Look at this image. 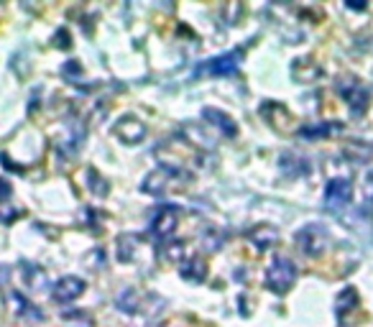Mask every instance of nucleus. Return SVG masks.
Returning <instances> with one entry per match:
<instances>
[{"instance_id": "25", "label": "nucleus", "mask_w": 373, "mask_h": 327, "mask_svg": "<svg viewBox=\"0 0 373 327\" xmlns=\"http://www.w3.org/2000/svg\"><path fill=\"white\" fill-rule=\"evenodd\" d=\"M54 44L57 46H61V49H69L72 46V41H69V34H67V29H61L57 36H54Z\"/></svg>"}, {"instance_id": "26", "label": "nucleus", "mask_w": 373, "mask_h": 327, "mask_svg": "<svg viewBox=\"0 0 373 327\" xmlns=\"http://www.w3.org/2000/svg\"><path fill=\"white\" fill-rule=\"evenodd\" d=\"M366 202L373 205V174L368 177V184H366Z\"/></svg>"}, {"instance_id": "15", "label": "nucleus", "mask_w": 373, "mask_h": 327, "mask_svg": "<svg viewBox=\"0 0 373 327\" xmlns=\"http://www.w3.org/2000/svg\"><path fill=\"white\" fill-rule=\"evenodd\" d=\"M320 75H322V67L314 59H309V57H302V59H297L291 64V77L297 82H305L307 85V82H314Z\"/></svg>"}, {"instance_id": "2", "label": "nucleus", "mask_w": 373, "mask_h": 327, "mask_svg": "<svg viewBox=\"0 0 373 327\" xmlns=\"http://www.w3.org/2000/svg\"><path fill=\"white\" fill-rule=\"evenodd\" d=\"M294 282H297V266L289 259L277 256L271 261V266L266 268V286L274 294H286L294 286Z\"/></svg>"}, {"instance_id": "27", "label": "nucleus", "mask_w": 373, "mask_h": 327, "mask_svg": "<svg viewBox=\"0 0 373 327\" xmlns=\"http://www.w3.org/2000/svg\"><path fill=\"white\" fill-rule=\"evenodd\" d=\"M348 8H353V10H363L366 6H363V3H348Z\"/></svg>"}, {"instance_id": "13", "label": "nucleus", "mask_w": 373, "mask_h": 327, "mask_svg": "<svg viewBox=\"0 0 373 327\" xmlns=\"http://www.w3.org/2000/svg\"><path fill=\"white\" fill-rule=\"evenodd\" d=\"M180 274L186 282L202 284L207 279V261L202 259L200 253H192V256H186V259L180 261Z\"/></svg>"}, {"instance_id": "11", "label": "nucleus", "mask_w": 373, "mask_h": 327, "mask_svg": "<svg viewBox=\"0 0 373 327\" xmlns=\"http://www.w3.org/2000/svg\"><path fill=\"white\" fill-rule=\"evenodd\" d=\"M85 294V282L80 276H64L59 282L54 284L52 289V299L57 305H69V302H75Z\"/></svg>"}, {"instance_id": "14", "label": "nucleus", "mask_w": 373, "mask_h": 327, "mask_svg": "<svg viewBox=\"0 0 373 327\" xmlns=\"http://www.w3.org/2000/svg\"><path fill=\"white\" fill-rule=\"evenodd\" d=\"M202 118L210 120V123H212L215 128H220V131H223L228 138L238 136V126H235V120H233L228 112L217 110V108H205V110H202Z\"/></svg>"}, {"instance_id": "4", "label": "nucleus", "mask_w": 373, "mask_h": 327, "mask_svg": "<svg viewBox=\"0 0 373 327\" xmlns=\"http://www.w3.org/2000/svg\"><path fill=\"white\" fill-rule=\"evenodd\" d=\"M294 240H297V248L305 253V256H309V259H317V256H322V253H325L330 238H328V231H325L322 225L312 223V225H305L302 231H297Z\"/></svg>"}, {"instance_id": "1", "label": "nucleus", "mask_w": 373, "mask_h": 327, "mask_svg": "<svg viewBox=\"0 0 373 327\" xmlns=\"http://www.w3.org/2000/svg\"><path fill=\"white\" fill-rule=\"evenodd\" d=\"M194 179V174L189 169H180V166H169V164H161L154 171L146 174L141 189L146 194H154V197H161L166 192H174V189H182Z\"/></svg>"}, {"instance_id": "17", "label": "nucleus", "mask_w": 373, "mask_h": 327, "mask_svg": "<svg viewBox=\"0 0 373 327\" xmlns=\"http://www.w3.org/2000/svg\"><path fill=\"white\" fill-rule=\"evenodd\" d=\"M21 271H23V282H26V286H31V289L41 291L49 286V274H46L41 266H36V263H23Z\"/></svg>"}, {"instance_id": "24", "label": "nucleus", "mask_w": 373, "mask_h": 327, "mask_svg": "<svg viewBox=\"0 0 373 327\" xmlns=\"http://www.w3.org/2000/svg\"><path fill=\"white\" fill-rule=\"evenodd\" d=\"M10 194H13V187H10V182H8V179H0V208H3V205L10 200Z\"/></svg>"}, {"instance_id": "23", "label": "nucleus", "mask_w": 373, "mask_h": 327, "mask_svg": "<svg viewBox=\"0 0 373 327\" xmlns=\"http://www.w3.org/2000/svg\"><path fill=\"white\" fill-rule=\"evenodd\" d=\"M87 179H90V189H92L95 194L105 197V194L110 192V189H108V182H105V179L100 177V174H97V169H90V171H87Z\"/></svg>"}, {"instance_id": "20", "label": "nucleus", "mask_w": 373, "mask_h": 327, "mask_svg": "<svg viewBox=\"0 0 373 327\" xmlns=\"http://www.w3.org/2000/svg\"><path fill=\"white\" fill-rule=\"evenodd\" d=\"M340 123H314V126H305V128H299L297 133L302 136V138H328V136L337 133L340 131Z\"/></svg>"}, {"instance_id": "18", "label": "nucleus", "mask_w": 373, "mask_h": 327, "mask_svg": "<svg viewBox=\"0 0 373 327\" xmlns=\"http://www.w3.org/2000/svg\"><path fill=\"white\" fill-rule=\"evenodd\" d=\"M279 164H281V171L286 177H305V174H309V161L302 159L299 154H284L279 159Z\"/></svg>"}, {"instance_id": "22", "label": "nucleus", "mask_w": 373, "mask_h": 327, "mask_svg": "<svg viewBox=\"0 0 373 327\" xmlns=\"http://www.w3.org/2000/svg\"><path fill=\"white\" fill-rule=\"evenodd\" d=\"M161 327H212V325H205V322L194 320V317H189V314H177V317H172V320H166Z\"/></svg>"}, {"instance_id": "6", "label": "nucleus", "mask_w": 373, "mask_h": 327, "mask_svg": "<svg viewBox=\"0 0 373 327\" xmlns=\"http://www.w3.org/2000/svg\"><path fill=\"white\" fill-rule=\"evenodd\" d=\"M159 305V299L149 291H141V289H126L123 294L118 297V307L123 312H131V314H149L154 312Z\"/></svg>"}, {"instance_id": "16", "label": "nucleus", "mask_w": 373, "mask_h": 327, "mask_svg": "<svg viewBox=\"0 0 373 327\" xmlns=\"http://www.w3.org/2000/svg\"><path fill=\"white\" fill-rule=\"evenodd\" d=\"M10 305H13L15 314H18V317H23V320H34V322L44 320V312H41V310H38L34 302H29V299L23 297V294H18V291H10Z\"/></svg>"}, {"instance_id": "10", "label": "nucleus", "mask_w": 373, "mask_h": 327, "mask_svg": "<svg viewBox=\"0 0 373 327\" xmlns=\"http://www.w3.org/2000/svg\"><path fill=\"white\" fill-rule=\"evenodd\" d=\"M360 310V294L353 286H345L335 299V317L343 327H348L353 322V314Z\"/></svg>"}, {"instance_id": "3", "label": "nucleus", "mask_w": 373, "mask_h": 327, "mask_svg": "<svg viewBox=\"0 0 373 327\" xmlns=\"http://www.w3.org/2000/svg\"><path fill=\"white\" fill-rule=\"evenodd\" d=\"M240 59H243V49H233V52H228V54H220V57H212V59L202 61L200 67L194 69V75L197 77H228L240 67Z\"/></svg>"}, {"instance_id": "19", "label": "nucleus", "mask_w": 373, "mask_h": 327, "mask_svg": "<svg viewBox=\"0 0 373 327\" xmlns=\"http://www.w3.org/2000/svg\"><path fill=\"white\" fill-rule=\"evenodd\" d=\"M248 238L254 240L261 251H266V248H271V245L279 240V233H277V228H271V225H256L254 231L248 233Z\"/></svg>"}, {"instance_id": "9", "label": "nucleus", "mask_w": 373, "mask_h": 327, "mask_svg": "<svg viewBox=\"0 0 373 327\" xmlns=\"http://www.w3.org/2000/svg\"><path fill=\"white\" fill-rule=\"evenodd\" d=\"M112 133L118 136L126 146H136V143H141L143 138H146V123L138 120L136 115H123V118L112 126Z\"/></svg>"}, {"instance_id": "12", "label": "nucleus", "mask_w": 373, "mask_h": 327, "mask_svg": "<svg viewBox=\"0 0 373 327\" xmlns=\"http://www.w3.org/2000/svg\"><path fill=\"white\" fill-rule=\"evenodd\" d=\"M353 197V184L348 179H332L325 187V205L328 210H343Z\"/></svg>"}, {"instance_id": "7", "label": "nucleus", "mask_w": 373, "mask_h": 327, "mask_svg": "<svg viewBox=\"0 0 373 327\" xmlns=\"http://www.w3.org/2000/svg\"><path fill=\"white\" fill-rule=\"evenodd\" d=\"M182 220V210L177 205H161V210L156 212V217L151 220V233L159 240H169L177 233Z\"/></svg>"}, {"instance_id": "8", "label": "nucleus", "mask_w": 373, "mask_h": 327, "mask_svg": "<svg viewBox=\"0 0 373 327\" xmlns=\"http://www.w3.org/2000/svg\"><path fill=\"white\" fill-rule=\"evenodd\" d=\"M261 118L269 123L274 131H281V133H289L294 131V115H291L281 103H274V100H266L261 105Z\"/></svg>"}, {"instance_id": "5", "label": "nucleus", "mask_w": 373, "mask_h": 327, "mask_svg": "<svg viewBox=\"0 0 373 327\" xmlns=\"http://www.w3.org/2000/svg\"><path fill=\"white\" fill-rule=\"evenodd\" d=\"M337 92L343 95V100L348 103V108H351L356 115H363V112L368 110V105H371V89L360 80H353V77L340 80L337 82Z\"/></svg>"}, {"instance_id": "21", "label": "nucleus", "mask_w": 373, "mask_h": 327, "mask_svg": "<svg viewBox=\"0 0 373 327\" xmlns=\"http://www.w3.org/2000/svg\"><path fill=\"white\" fill-rule=\"evenodd\" d=\"M138 243V235H120L118 238V259L120 261H133V251H136V245Z\"/></svg>"}]
</instances>
